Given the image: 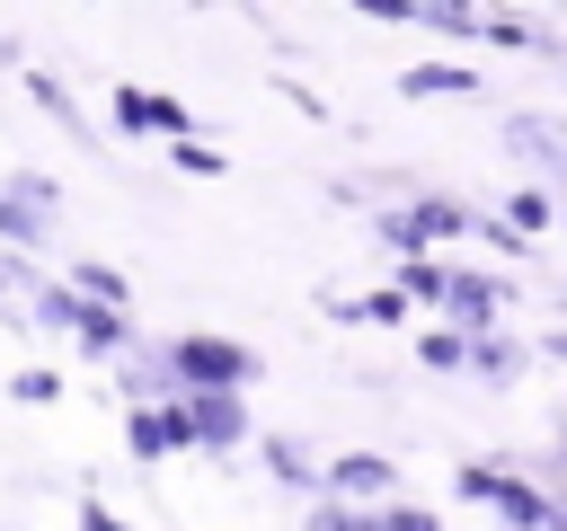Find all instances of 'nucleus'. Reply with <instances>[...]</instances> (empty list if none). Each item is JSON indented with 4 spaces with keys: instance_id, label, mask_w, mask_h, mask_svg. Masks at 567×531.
<instances>
[{
    "instance_id": "4468645a",
    "label": "nucleus",
    "mask_w": 567,
    "mask_h": 531,
    "mask_svg": "<svg viewBox=\"0 0 567 531\" xmlns=\"http://www.w3.org/2000/svg\"><path fill=\"white\" fill-rule=\"evenodd\" d=\"M416 363H425V372H470V336L434 319V327H416Z\"/></svg>"
},
{
    "instance_id": "6e6552de",
    "label": "nucleus",
    "mask_w": 567,
    "mask_h": 531,
    "mask_svg": "<svg viewBox=\"0 0 567 531\" xmlns=\"http://www.w3.org/2000/svg\"><path fill=\"white\" fill-rule=\"evenodd\" d=\"M124 451L133 460H177L195 442H186V416L177 407H124Z\"/></svg>"
},
{
    "instance_id": "393cba45",
    "label": "nucleus",
    "mask_w": 567,
    "mask_h": 531,
    "mask_svg": "<svg viewBox=\"0 0 567 531\" xmlns=\"http://www.w3.org/2000/svg\"><path fill=\"white\" fill-rule=\"evenodd\" d=\"M558 71H567V53H558Z\"/></svg>"
},
{
    "instance_id": "6ab92c4d",
    "label": "nucleus",
    "mask_w": 567,
    "mask_h": 531,
    "mask_svg": "<svg viewBox=\"0 0 567 531\" xmlns=\"http://www.w3.org/2000/svg\"><path fill=\"white\" fill-rule=\"evenodd\" d=\"M9 195H18V204H35V212H62V177H44V168H18V177H9Z\"/></svg>"
},
{
    "instance_id": "a211bd4d",
    "label": "nucleus",
    "mask_w": 567,
    "mask_h": 531,
    "mask_svg": "<svg viewBox=\"0 0 567 531\" xmlns=\"http://www.w3.org/2000/svg\"><path fill=\"white\" fill-rule=\"evenodd\" d=\"M301 531H381V513H363V504H328V496H319Z\"/></svg>"
},
{
    "instance_id": "20e7f679",
    "label": "nucleus",
    "mask_w": 567,
    "mask_h": 531,
    "mask_svg": "<svg viewBox=\"0 0 567 531\" xmlns=\"http://www.w3.org/2000/svg\"><path fill=\"white\" fill-rule=\"evenodd\" d=\"M106 106H115V133H124V142H142V133H151V142H168V150H177V142H195V115H186L168 88H142V80H124Z\"/></svg>"
},
{
    "instance_id": "aec40b11",
    "label": "nucleus",
    "mask_w": 567,
    "mask_h": 531,
    "mask_svg": "<svg viewBox=\"0 0 567 531\" xmlns=\"http://www.w3.org/2000/svg\"><path fill=\"white\" fill-rule=\"evenodd\" d=\"M168 159H177V168H186V177H221V150H213V142H177V150H168Z\"/></svg>"
},
{
    "instance_id": "f8f14e48",
    "label": "nucleus",
    "mask_w": 567,
    "mask_h": 531,
    "mask_svg": "<svg viewBox=\"0 0 567 531\" xmlns=\"http://www.w3.org/2000/svg\"><path fill=\"white\" fill-rule=\"evenodd\" d=\"M390 292H399V301H425V310H443V292H452V266H443V257H390Z\"/></svg>"
},
{
    "instance_id": "f03ea898",
    "label": "nucleus",
    "mask_w": 567,
    "mask_h": 531,
    "mask_svg": "<svg viewBox=\"0 0 567 531\" xmlns=\"http://www.w3.org/2000/svg\"><path fill=\"white\" fill-rule=\"evenodd\" d=\"M496 142H505L523 168H540V195H549V204H567V124H558V115L505 106V115H496Z\"/></svg>"
},
{
    "instance_id": "7ed1b4c3",
    "label": "nucleus",
    "mask_w": 567,
    "mask_h": 531,
    "mask_svg": "<svg viewBox=\"0 0 567 531\" xmlns=\"http://www.w3.org/2000/svg\"><path fill=\"white\" fill-rule=\"evenodd\" d=\"M319 496H328V504H363V513H381V504H399V460H390V451H328Z\"/></svg>"
},
{
    "instance_id": "b1692460",
    "label": "nucleus",
    "mask_w": 567,
    "mask_h": 531,
    "mask_svg": "<svg viewBox=\"0 0 567 531\" xmlns=\"http://www.w3.org/2000/svg\"><path fill=\"white\" fill-rule=\"evenodd\" d=\"M0 62H18V35H0Z\"/></svg>"
},
{
    "instance_id": "9b49d317",
    "label": "nucleus",
    "mask_w": 567,
    "mask_h": 531,
    "mask_svg": "<svg viewBox=\"0 0 567 531\" xmlns=\"http://www.w3.org/2000/svg\"><path fill=\"white\" fill-rule=\"evenodd\" d=\"M487 80L478 71H461V62H408L399 71V97H478Z\"/></svg>"
},
{
    "instance_id": "9d476101",
    "label": "nucleus",
    "mask_w": 567,
    "mask_h": 531,
    "mask_svg": "<svg viewBox=\"0 0 567 531\" xmlns=\"http://www.w3.org/2000/svg\"><path fill=\"white\" fill-rule=\"evenodd\" d=\"M523 363H532V345H523L514 327H478V336H470V381L514 389V381H523Z\"/></svg>"
},
{
    "instance_id": "a878e982",
    "label": "nucleus",
    "mask_w": 567,
    "mask_h": 531,
    "mask_svg": "<svg viewBox=\"0 0 567 531\" xmlns=\"http://www.w3.org/2000/svg\"><path fill=\"white\" fill-rule=\"evenodd\" d=\"M558 504H567V496H558Z\"/></svg>"
},
{
    "instance_id": "1a4fd4ad",
    "label": "nucleus",
    "mask_w": 567,
    "mask_h": 531,
    "mask_svg": "<svg viewBox=\"0 0 567 531\" xmlns=\"http://www.w3.org/2000/svg\"><path fill=\"white\" fill-rule=\"evenodd\" d=\"M257 460H266V478H275V487H292V496H310V504H319V469H328V460H319L301 434H257Z\"/></svg>"
},
{
    "instance_id": "412c9836",
    "label": "nucleus",
    "mask_w": 567,
    "mask_h": 531,
    "mask_svg": "<svg viewBox=\"0 0 567 531\" xmlns=\"http://www.w3.org/2000/svg\"><path fill=\"white\" fill-rule=\"evenodd\" d=\"M381 531H443V522H434L425 504H408V496H399V504H381Z\"/></svg>"
},
{
    "instance_id": "f3484780",
    "label": "nucleus",
    "mask_w": 567,
    "mask_h": 531,
    "mask_svg": "<svg viewBox=\"0 0 567 531\" xmlns=\"http://www.w3.org/2000/svg\"><path fill=\"white\" fill-rule=\"evenodd\" d=\"M9 398H18V407H53V398H62V372L27 363V372H9Z\"/></svg>"
},
{
    "instance_id": "dca6fc26",
    "label": "nucleus",
    "mask_w": 567,
    "mask_h": 531,
    "mask_svg": "<svg viewBox=\"0 0 567 531\" xmlns=\"http://www.w3.org/2000/svg\"><path fill=\"white\" fill-rule=\"evenodd\" d=\"M549 212H558V204H549L540 186H505V230H514V239H532V230H549Z\"/></svg>"
},
{
    "instance_id": "423d86ee",
    "label": "nucleus",
    "mask_w": 567,
    "mask_h": 531,
    "mask_svg": "<svg viewBox=\"0 0 567 531\" xmlns=\"http://www.w3.org/2000/svg\"><path fill=\"white\" fill-rule=\"evenodd\" d=\"M115 398L124 407H177V363H168V336H142L124 363H115Z\"/></svg>"
},
{
    "instance_id": "4be33fe9",
    "label": "nucleus",
    "mask_w": 567,
    "mask_h": 531,
    "mask_svg": "<svg viewBox=\"0 0 567 531\" xmlns=\"http://www.w3.org/2000/svg\"><path fill=\"white\" fill-rule=\"evenodd\" d=\"M71 504H80V522H89V531H124V522H115V513H106L97 496H71Z\"/></svg>"
},
{
    "instance_id": "ddd939ff",
    "label": "nucleus",
    "mask_w": 567,
    "mask_h": 531,
    "mask_svg": "<svg viewBox=\"0 0 567 531\" xmlns=\"http://www.w3.org/2000/svg\"><path fill=\"white\" fill-rule=\"evenodd\" d=\"M62 283H71L80 301H106V310H133V283H124L115 266H97V257H71V266H62Z\"/></svg>"
},
{
    "instance_id": "0eeeda50",
    "label": "nucleus",
    "mask_w": 567,
    "mask_h": 531,
    "mask_svg": "<svg viewBox=\"0 0 567 531\" xmlns=\"http://www.w3.org/2000/svg\"><path fill=\"white\" fill-rule=\"evenodd\" d=\"M18 80H27V97H35V106H44V115H53V124H62V133L89 150V159H106V150H115V142H106V124H97V115H80V97H71L53 71H35V62H27Z\"/></svg>"
},
{
    "instance_id": "5701e85b",
    "label": "nucleus",
    "mask_w": 567,
    "mask_h": 531,
    "mask_svg": "<svg viewBox=\"0 0 567 531\" xmlns=\"http://www.w3.org/2000/svg\"><path fill=\"white\" fill-rule=\"evenodd\" d=\"M532 354H549V363H567V327H549V336H540Z\"/></svg>"
},
{
    "instance_id": "39448f33",
    "label": "nucleus",
    "mask_w": 567,
    "mask_h": 531,
    "mask_svg": "<svg viewBox=\"0 0 567 531\" xmlns=\"http://www.w3.org/2000/svg\"><path fill=\"white\" fill-rule=\"evenodd\" d=\"M177 416H186V442H195V451H213V460L248 442V398H239V389H186V398H177Z\"/></svg>"
},
{
    "instance_id": "f257e3e1",
    "label": "nucleus",
    "mask_w": 567,
    "mask_h": 531,
    "mask_svg": "<svg viewBox=\"0 0 567 531\" xmlns=\"http://www.w3.org/2000/svg\"><path fill=\"white\" fill-rule=\"evenodd\" d=\"M168 363H177V389H239L248 398V381L266 372L239 336H221V327H186V336H168Z\"/></svg>"
},
{
    "instance_id": "2eb2a0df",
    "label": "nucleus",
    "mask_w": 567,
    "mask_h": 531,
    "mask_svg": "<svg viewBox=\"0 0 567 531\" xmlns=\"http://www.w3.org/2000/svg\"><path fill=\"white\" fill-rule=\"evenodd\" d=\"M416 27H425V35H487V9H461V0H416Z\"/></svg>"
}]
</instances>
